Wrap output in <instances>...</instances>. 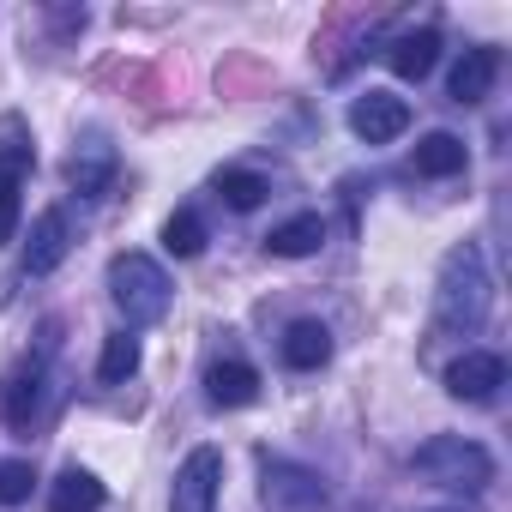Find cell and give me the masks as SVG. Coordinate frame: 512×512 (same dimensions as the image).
I'll return each instance as SVG.
<instances>
[{
    "label": "cell",
    "mask_w": 512,
    "mask_h": 512,
    "mask_svg": "<svg viewBox=\"0 0 512 512\" xmlns=\"http://www.w3.org/2000/svg\"><path fill=\"white\" fill-rule=\"evenodd\" d=\"M404 127H410V103L392 97V91H362L350 103V133L368 139V145H392Z\"/></svg>",
    "instance_id": "obj_6"
},
{
    "label": "cell",
    "mask_w": 512,
    "mask_h": 512,
    "mask_svg": "<svg viewBox=\"0 0 512 512\" xmlns=\"http://www.w3.org/2000/svg\"><path fill=\"white\" fill-rule=\"evenodd\" d=\"M217 193H223L229 211H253L272 187H266V175H253V169H223V175H217Z\"/></svg>",
    "instance_id": "obj_20"
},
{
    "label": "cell",
    "mask_w": 512,
    "mask_h": 512,
    "mask_svg": "<svg viewBox=\"0 0 512 512\" xmlns=\"http://www.w3.org/2000/svg\"><path fill=\"white\" fill-rule=\"evenodd\" d=\"M500 386H506V362H500L494 350H464V356L446 368V392H452L458 404H488Z\"/></svg>",
    "instance_id": "obj_7"
},
{
    "label": "cell",
    "mask_w": 512,
    "mask_h": 512,
    "mask_svg": "<svg viewBox=\"0 0 512 512\" xmlns=\"http://www.w3.org/2000/svg\"><path fill=\"white\" fill-rule=\"evenodd\" d=\"M163 247L175 253V260H193V253H205V223H199V211H175V217L163 223Z\"/></svg>",
    "instance_id": "obj_21"
},
{
    "label": "cell",
    "mask_w": 512,
    "mask_h": 512,
    "mask_svg": "<svg viewBox=\"0 0 512 512\" xmlns=\"http://www.w3.org/2000/svg\"><path fill=\"white\" fill-rule=\"evenodd\" d=\"M43 410V368H19L7 380V392H0V416H7L13 428H31Z\"/></svg>",
    "instance_id": "obj_16"
},
{
    "label": "cell",
    "mask_w": 512,
    "mask_h": 512,
    "mask_svg": "<svg viewBox=\"0 0 512 512\" xmlns=\"http://www.w3.org/2000/svg\"><path fill=\"white\" fill-rule=\"evenodd\" d=\"M410 464H416V476H428L434 488H458V494H482V488L494 482L488 446H476V440H464V434H434V440H422Z\"/></svg>",
    "instance_id": "obj_2"
},
{
    "label": "cell",
    "mask_w": 512,
    "mask_h": 512,
    "mask_svg": "<svg viewBox=\"0 0 512 512\" xmlns=\"http://www.w3.org/2000/svg\"><path fill=\"white\" fill-rule=\"evenodd\" d=\"M434 61H440V31H404L392 49H386V67L398 73V79H428L434 73Z\"/></svg>",
    "instance_id": "obj_13"
},
{
    "label": "cell",
    "mask_w": 512,
    "mask_h": 512,
    "mask_svg": "<svg viewBox=\"0 0 512 512\" xmlns=\"http://www.w3.org/2000/svg\"><path fill=\"white\" fill-rule=\"evenodd\" d=\"M31 488H37L31 458H0V506H25Z\"/></svg>",
    "instance_id": "obj_22"
},
{
    "label": "cell",
    "mask_w": 512,
    "mask_h": 512,
    "mask_svg": "<svg viewBox=\"0 0 512 512\" xmlns=\"http://www.w3.org/2000/svg\"><path fill=\"white\" fill-rule=\"evenodd\" d=\"M205 398L217 410H241V404L260 398V374H253L247 362H211L205 368Z\"/></svg>",
    "instance_id": "obj_11"
},
{
    "label": "cell",
    "mask_w": 512,
    "mask_h": 512,
    "mask_svg": "<svg viewBox=\"0 0 512 512\" xmlns=\"http://www.w3.org/2000/svg\"><path fill=\"white\" fill-rule=\"evenodd\" d=\"M97 506H103V482H97L91 470L67 464V470L55 476V488H49V512H97Z\"/></svg>",
    "instance_id": "obj_15"
},
{
    "label": "cell",
    "mask_w": 512,
    "mask_h": 512,
    "mask_svg": "<svg viewBox=\"0 0 512 512\" xmlns=\"http://www.w3.org/2000/svg\"><path fill=\"white\" fill-rule=\"evenodd\" d=\"M67 175H73V187H79L85 199H97V193H109V175H115V157H109L103 145H91L85 157H73V163H67Z\"/></svg>",
    "instance_id": "obj_19"
},
{
    "label": "cell",
    "mask_w": 512,
    "mask_h": 512,
    "mask_svg": "<svg viewBox=\"0 0 512 512\" xmlns=\"http://www.w3.org/2000/svg\"><path fill=\"white\" fill-rule=\"evenodd\" d=\"M320 241H326L320 211H296V217H284L266 235V253H272V260H308V253H320Z\"/></svg>",
    "instance_id": "obj_10"
},
{
    "label": "cell",
    "mask_w": 512,
    "mask_h": 512,
    "mask_svg": "<svg viewBox=\"0 0 512 512\" xmlns=\"http://www.w3.org/2000/svg\"><path fill=\"white\" fill-rule=\"evenodd\" d=\"M494 79H500V49L482 43V49H464V55H458L446 91H452V103H482V97L494 91Z\"/></svg>",
    "instance_id": "obj_9"
},
{
    "label": "cell",
    "mask_w": 512,
    "mask_h": 512,
    "mask_svg": "<svg viewBox=\"0 0 512 512\" xmlns=\"http://www.w3.org/2000/svg\"><path fill=\"white\" fill-rule=\"evenodd\" d=\"M73 247V229H67V211H43L31 223V241H25V278H49Z\"/></svg>",
    "instance_id": "obj_8"
},
{
    "label": "cell",
    "mask_w": 512,
    "mask_h": 512,
    "mask_svg": "<svg viewBox=\"0 0 512 512\" xmlns=\"http://www.w3.org/2000/svg\"><path fill=\"white\" fill-rule=\"evenodd\" d=\"M25 151H0V241H13L19 229V175H25Z\"/></svg>",
    "instance_id": "obj_18"
},
{
    "label": "cell",
    "mask_w": 512,
    "mask_h": 512,
    "mask_svg": "<svg viewBox=\"0 0 512 512\" xmlns=\"http://www.w3.org/2000/svg\"><path fill=\"white\" fill-rule=\"evenodd\" d=\"M326 362H332V332H326L320 320H296V326L284 332V368L314 374V368H326Z\"/></svg>",
    "instance_id": "obj_14"
},
{
    "label": "cell",
    "mask_w": 512,
    "mask_h": 512,
    "mask_svg": "<svg viewBox=\"0 0 512 512\" xmlns=\"http://www.w3.org/2000/svg\"><path fill=\"white\" fill-rule=\"evenodd\" d=\"M260 500H266L272 512H326V482H320L308 464L266 458V470H260Z\"/></svg>",
    "instance_id": "obj_4"
},
{
    "label": "cell",
    "mask_w": 512,
    "mask_h": 512,
    "mask_svg": "<svg viewBox=\"0 0 512 512\" xmlns=\"http://www.w3.org/2000/svg\"><path fill=\"white\" fill-rule=\"evenodd\" d=\"M109 302L121 308L127 326H151L169 314V278L151 253H115L109 260Z\"/></svg>",
    "instance_id": "obj_3"
},
{
    "label": "cell",
    "mask_w": 512,
    "mask_h": 512,
    "mask_svg": "<svg viewBox=\"0 0 512 512\" xmlns=\"http://www.w3.org/2000/svg\"><path fill=\"white\" fill-rule=\"evenodd\" d=\"M464 163H470V151H464V139H458V133H428V139H416V151H410V169H416V175H428V181L464 175Z\"/></svg>",
    "instance_id": "obj_12"
},
{
    "label": "cell",
    "mask_w": 512,
    "mask_h": 512,
    "mask_svg": "<svg viewBox=\"0 0 512 512\" xmlns=\"http://www.w3.org/2000/svg\"><path fill=\"white\" fill-rule=\"evenodd\" d=\"M133 374H139V338H133V332H115V338H103L97 380H103V386H121V380H133Z\"/></svg>",
    "instance_id": "obj_17"
},
{
    "label": "cell",
    "mask_w": 512,
    "mask_h": 512,
    "mask_svg": "<svg viewBox=\"0 0 512 512\" xmlns=\"http://www.w3.org/2000/svg\"><path fill=\"white\" fill-rule=\"evenodd\" d=\"M217 494H223V452L217 446H193L187 464L175 470L169 512H217Z\"/></svg>",
    "instance_id": "obj_5"
},
{
    "label": "cell",
    "mask_w": 512,
    "mask_h": 512,
    "mask_svg": "<svg viewBox=\"0 0 512 512\" xmlns=\"http://www.w3.org/2000/svg\"><path fill=\"white\" fill-rule=\"evenodd\" d=\"M488 308H494L488 260H482V247H476V241H464V247L446 253V266H440V284H434V326L470 338V332H482Z\"/></svg>",
    "instance_id": "obj_1"
}]
</instances>
